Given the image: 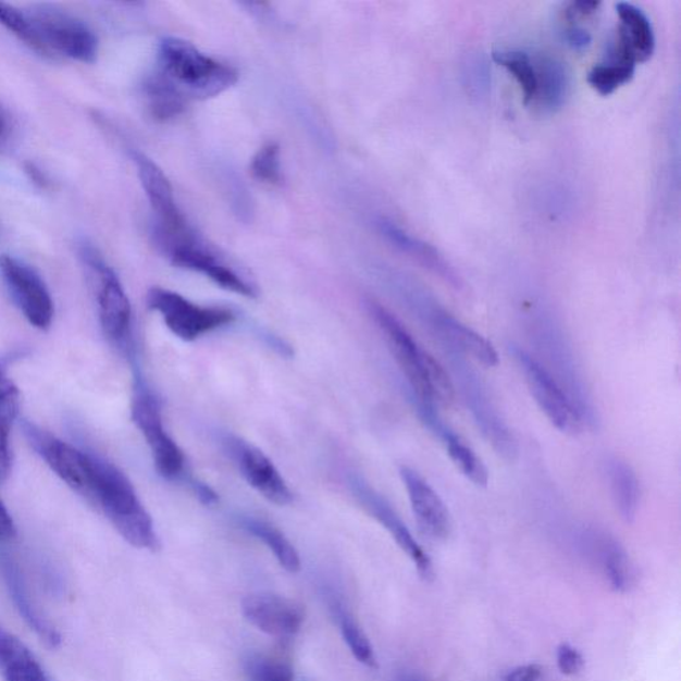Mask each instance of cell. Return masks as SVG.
Instances as JSON below:
<instances>
[{"label": "cell", "mask_w": 681, "mask_h": 681, "mask_svg": "<svg viewBox=\"0 0 681 681\" xmlns=\"http://www.w3.org/2000/svg\"><path fill=\"white\" fill-rule=\"evenodd\" d=\"M17 534L16 525L13 517L2 500H0V542H10L15 540Z\"/></svg>", "instance_id": "40"}, {"label": "cell", "mask_w": 681, "mask_h": 681, "mask_svg": "<svg viewBox=\"0 0 681 681\" xmlns=\"http://www.w3.org/2000/svg\"><path fill=\"white\" fill-rule=\"evenodd\" d=\"M542 677V667L537 665H524L511 669L504 681H537Z\"/></svg>", "instance_id": "39"}, {"label": "cell", "mask_w": 681, "mask_h": 681, "mask_svg": "<svg viewBox=\"0 0 681 681\" xmlns=\"http://www.w3.org/2000/svg\"><path fill=\"white\" fill-rule=\"evenodd\" d=\"M9 134V117L8 113L3 110V107L0 106V145L5 140Z\"/></svg>", "instance_id": "41"}, {"label": "cell", "mask_w": 681, "mask_h": 681, "mask_svg": "<svg viewBox=\"0 0 681 681\" xmlns=\"http://www.w3.org/2000/svg\"><path fill=\"white\" fill-rule=\"evenodd\" d=\"M20 408V389L9 377L4 363L0 361V482L8 480L13 468L10 437Z\"/></svg>", "instance_id": "25"}, {"label": "cell", "mask_w": 681, "mask_h": 681, "mask_svg": "<svg viewBox=\"0 0 681 681\" xmlns=\"http://www.w3.org/2000/svg\"><path fill=\"white\" fill-rule=\"evenodd\" d=\"M493 61L509 71L523 95L524 106L534 103L536 95V69L531 53L519 49L497 50Z\"/></svg>", "instance_id": "29"}, {"label": "cell", "mask_w": 681, "mask_h": 681, "mask_svg": "<svg viewBox=\"0 0 681 681\" xmlns=\"http://www.w3.org/2000/svg\"><path fill=\"white\" fill-rule=\"evenodd\" d=\"M615 8L620 20L618 33L621 38L629 44L639 63L649 61L656 49V38L648 15L631 2H618Z\"/></svg>", "instance_id": "24"}, {"label": "cell", "mask_w": 681, "mask_h": 681, "mask_svg": "<svg viewBox=\"0 0 681 681\" xmlns=\"http://www.w3.org/2000/svg\"><path fill=\"white\" fill-rule=\"evenodd\" d=\"M25 11L45 57L55 53L81 63L97 61L98 37L79 17L50 3L33 4Z\"/></svg>", "instance_id": "4"}, {"label": "cell", "mask_w": 681, "mask_h": 681, "mask_svg": "<svg viewBox=\"0 0 681 681\" xmlns=\"http://www.w3.org/2000/svg\"><path fill=\"white\" fill-rule=\"evenodd\" d=\"M250 172L257 181L278 185L283 181L281 172V151L277 143H268L255 154L250 163Z\"/></svg>", "instance_id": "34"}, {"label": "cell", "mask_w": 681, "mask_h": 681, "mask_svg": "<svg viewBox=\"0 0 681 681\" xmlns=\"http://www.w3.org/2000/svg\"><path fill=\"white\" fill-rule=\"evenodd\" d=\"M2 571L5 584H8L11 599L23 620L49 647L57 648L62 644L61 633L58 632L49 620L41 617L39 609L32 602L25 581L20 569L9 559L2 560Z\"/></svg>", "instance_id": "21"}, {"label": "cell", "mask_w": 681, "mask_h": 681, "mask_svg": "<svg viewBox=\"0 0 681 681\" xmlns=\"http://www.w3.org/2000/svg\"><path fill=\"white\" fill-rule=\"evenodd\" d=\"M143 91L149 112L159 122H169L185 109L187 98L159 73L148 77Z\"/></svg>", "instance_id": "27"}, {"label": "cell", "mask_w": 681, "mask_h": 681, "mask_svg": "<svg viewBox=\"0 0 681 681\" xmlns=\"http://www.w3.org/2000/svg\"><path fill=\"white\" fill-rule=\"evenodd\" d=\"M602 3L599 2H570L566 4L565 20L566 22L577 23L584 17L593 16L599 11Z\"/></svg>", "instance_id": "38"}, {"label": "cell", "mask_w": 681, "mask_h": 681, "mask_svg": "<svg viewBox=\"0 0 681 681\" xmlns=\"http://www.w3.org/2000/svg\"><path fill=\"white\" fill-rule=\"evenodd\" d=\"M533 58L536 69V95L533 104L546 113L558 112L569 98V70L564 62L549 53H537Z\"/></svg>", "instance_id": "20"}, {"label": "cell", "mask_w": 681, "mask_h": 681, "mask_svg": "<svg viewBox=\"0 0 681 681\" xmlns=\"http://www.w3.org/2000/svg\"><path fill=\"white\" fill-rule=\"evenodd\" d=\"M397 681H425V680L421 679L420 677H417V674H413V673H405V674H401V677H399Z\"/></svg>", "instance_id": "43"}, {"label": "cell", "mask_w": 681, "mask_h": 681, "mask_svg": "<svg viewBox=\"0 0 681 681\" xmlns=\"http://www.w3.org/2000/svg\"><path fill=\"white\" fill-rule=\"evenodd\" d=\"M377 228L392 247L399 250V252L410 257L421 267L428 269V271L444 280L446 284H449L454 289H462V278L454 269L449 261H446L433 245L421 240L417 236L411 235L408 231L401 228L396 223L387 219H380L377 221Z\"/></svg>", "instance_id": "18"}, {"label": "cell", "mask_w": 681, "mask_h": 681, "mask_svg": "<svg viewBox=\"0 0 681 681\" xmlns=\"http://www.w3.org/2000/svg\"><path fill=\"white\" fill-rule=\"evenodd\" d=\"M92 476V504L131 546L157 552L160 546L151 516L143 506L133 483L115 465L88 453Z\"/></svg>", "instance_id": "2"}, {"label": "cell", "mask_w": 681, "mask_h": 681, "mask_svg": "<svg viewBox=\"0 0 681 681\" xmlns=\"http://www.w3.org/2000/svg\"><path fill=\"white\" fill-rule=\"evenodd\" d=\"M607 473L615 507L624 522L635 521L641 504V483L631 466L619 458L608 461Z\"/></svg>", "instance_id": "26"}, {"label": "cell", "mask_w": 681, "mask_h": 681, "mask_svg": "<svg viewBox=\"0 0 681 681\" xmlns=\"http://www.w3.org/2000/svg\"><path fill=\"white\" fill-rule=\"evenodd\" d=\"M559 671L566 677H575L584 667V657L570 643H561L557 649Z\"/></svg>", "instance_id": "36"}, {"label": "cell", "mask_w": 681, "mask_h": 681, "mask_svg": "<svg viewBox=\"0 0 681 681\" xmlns=\"http://www.w3.org/2000/svg\"><path fill=\"white\" fill-rule=\"evenodd\" d=\"M561 35H564L567 45L577 51L587 50L593 45V35L587 28L579 26L578 23L567 22L566 27L561 29Z\"/></svg>", "instance_id": "37"}, {"label": "cell", "mask_w": 681, "mask_h": 681, "mask_svg": "<svg viewBox=\"0 0 681 681\" xmlns=\"http://www.w3.org/2000/svg\"><path fill=\"white\" fill-rule=\"evenodd\" d=\"M133 160L139 175L143 189H145L149 205H151L157 223H154L153 237L158 247L184 240L194 235L187 219L184 218L176 205L173 188L157 163L139 151L133 152Z\"/></svg>", "instance_id": "7"}, {"label": "cell", "mask_w": 681, "mask_h": 681, "mask_svg": "<svg viewBox=\"0 0 681 681\" xmlns=\"http://www.w3.org/2000/svg\"><path fill=\"white\" fill-rule=\"evenodd\" d=\"M244 530L257 540L264 542V545L271 549L278 564L288 572L295 573L300 571L301 561L298 557L295 546L292 545L286 537L273 524L252 517L242 519Z\"/></svg>", "instance_id": "28"}, {"label": "cell", "mask_w": 681, "mask_h": 681, "mask_svg": "<svg viewBox=\"0 0 681 681\" xmlns=\"http://www.w3.org/2000/svg\"><path fill=\"white\" fill-rule=\"evenodd\" d=\"M636 73V64L606 61L594 65L587 75V82L602 97H608L621 86L633 79Z\"/></svg>", "instance_id": "31"}, {"label": "cell", "mask_w": 681, "mask_h": 681, "mask_svg": "<svg viewBox=\"0 0 681 681\" xmlns=\"http://www.w3.org/2000/svg\"><path fill=\"white\" fill-rule=\"evenodd\" d=\"M164 255L169 257L173 265L205 274L206 277L225 290L248 298L259 296V290H257L252 280L245 277L235 268L226 264L225 260L214 253L197 236L187 242L172 245L164 250Z\"/></svg>", "instance_id": "12"}, {"label": "cell", "mask_w": 681, "mask_h": 681, "mask_svg": "<svg viewBox=\"0 0 681 681\" xmlns=\"http://www.w3.org/2000/svg\"><path fill=\"white\" fill-rule=\"evenodd\" d=\"M439 439L444 441L447 454L457 469L475 486L486 487L488 470L475 451L450 429Z\"/></svg>", "instance_id": "30"}, {"label": "cell", "mask_w": 681, "mask_h": 681, "mask_svg": "<svg viewBox=\"0 0 681 681\" xmlns=\"http://www.w3.org/2000/svg\"><path fill=\"white\" fill-rule=\"evenodd\" d=\"M147 304L149 309L163 317L166 327L176 337L187 343L228 326L236 320V314L228 308L201 307L176 292L159 286L149 289Z\"/></svg>", "instance_id": "5"}, {"label": "cell", "mask_w": 681, "mask_h": 681, "mask_svg": "<svg viewBox=\"0 0 681 681\" xmlns=\"http://www.w3.org/2000/svg\"><path fill=\"white\" fill-rule=\"evenodd\" d=\"M81 257L98 274L99 319L106 336L119 345L127 343L133 325V307L121 280L91 245H81Z\"/></svg>", "instance_id": "9"}, {"label": "cell", "mask_w": 681, "mask_h": 681, "mask_svg": "<svg viewBox=\"0 0 681 681\" xmlns=\"http://www.w3.org/2000/svg\"><path fill=\"white\" fill-rule=\"evenodd\" d=\"M224 445L226 453L230 454L232 461L235 462L237 470L249 486L274 505L292 504L293 493L288 483L259 447L236 435H226Z\"/></svg>", "instance_id": "13"}, {"label": "cell", "mask_w": 681, "mask_h": 681, "mask_svg": "<svg viewBox=\"0 0 681 681\" xmlns=\"http://www.w3.org/2000/svg\"><path fill=\"white\" fill-rule=\"evenodd\" d=\"M432 325L444 339L445 346L474 358L487 368L497 367L499 357L492 343L468 325L454 319L449 313L432 308Z\"/></svg>", "instance_id": "19"}, {"label": "cell", "mask_w": 681, "mask_h": 681, "mask_svg": "<svg viewBox=\"0 0 681 681\" xmlns=\"http://www.w3.org/2000/svg\"><path fill=\"white\" fill-rule=\"evenodd\" d=\"M245 669L250 681H293L289 666L267 657H250Z\"/></svg>", "instance_id": "35"}, {"label": "cell", "mask_w": 681, "mask_h": 681, "mask_svg": "<svg viewBox=\"0 0 681 681\" xmlns=\"http://www.w3.org/2000/svg\"><path fill=\"white\" fill-rule=\"evenodd\" d=\"M590 537L591 546L609 585L617 593H630L636 582V571L626 548L615 537L605 533H593Z\"/></svg>", "instance_id": "23"}, {"label": "cell", "mask_w": 681, "mask_h": 681, "mask_svg": "<svg viewBox=\"0 0 681 681\" xmlns=\"http://www.w3.org/2000/svg\"><path fill=\"white\" fill-rule=\"evenodd\" d=\"M338 620L340 626V632L345 642L348 643L351 654L362 665L370 668L377 667V660H375L374 651L372 644H370L366 632L360 629L354 618L350 617L345 609L338 608Z\"/></svg>", "instance_id": "32"}, {"label": "cell", "mask_w": 681, "mask_h": 681, "mask_svg": "<svg viewBox=\"0 0 681 681\" xmlns=\"http://www.w3.org/2000/svg\"><path fill=\"white\" fill-rule=\"evenodd\" d=\"M27 172L29 173V175H32V178H33V181L35 183H38L40 185H45L46 184L44 175H41L39 170L35 169L34 165H28L27 166Z\"/></svg>", "instance_id": "42"}, {"label": "cell", "mask_w": 681, "mask_h": 681, "mask_svg": "<svg viewBox=\"0 0 681 681\" xmlns=\"http://www.w3.org/2000/svg\"><path fill=\"white\" fill-rule=\"evenodd\" d=\"M368 307L414 393L418 413L435 410V403L450 406L456 391L439 362L416 343L408 329L389 310L375 301H370Z\"/></svg>", "instance_id": "1"}, {"label": "cell", "mask_w": 681, "mask_h": 681, "mask_svg": "<svg viewBox=\"0 0 681 681\" xmlns=\"http://www.w3.org/2000/svg\"><path fill=\"white\" fill-rule=\"evenodd\" d=\"M356 487L357 497L361 499L362 505L367 507L368 511L372 513L373 518L384 525L389 531L393 540L397 542V545L401 547L403 552L413 561L417 567V571L425 581H432L434 578V569L432 560L425 553L416 537L411 535L403 519L398 517V513L393 510V507L387 504L385 498H382L380 494L374 490L366 485V483H354Z\"/></svg>", "instance_id": "17"}, {"label": "cell", "mask_w": 681, "mask_h": 681, "mask_svg": "<svg viewBox=\"0 0 681 681\" xmlns=\"http://www.w3.org/2000/svg\"><path fill=\"white\" fill-rule=\"evenodd\" d=\"M243 614L250 624L274 637H292L301 629L304 612L295 602L272 594L245 597Z\"/></svg>", "instance_id": "16"}, {"label": "cell", "mask_w": 681, "mask_h": 681, "mask_svg": "<svg viewBox=\"0 0 681 681\" xmlns=\"http://www.w3.org/2000/svg\"><path fill=\"white\" fill-rule=\"evenodd\" d=\"M0 25L15 35V37L27 45L29 49L44 55V50H41L37 35L34 33L25 10L17 9L13 4L0 2Z\"/></svg>", "instance_id": "33"}, {"label": "cell", "mask_w": 681, "mask_h": 681, "mask_svg": "<svg viewBox=\"0 0 681 681\" xmlns=\"http://www.w3.org/2000/svg\"><path fill=\"white\" fill-rule=\"evenodd\" d=\"M409 494L411 510L423 535L435 542H444L451 534V518L444 500L429 485L425 478L409 466L399 470Z\"/></svg>", "instance_id": "15"}, {"label": "cell", "mask_w": 681, "mask_h": 681, "mask_svg": "<svg viewBox=\"0 0 681 681\" xmlns=\"http://www.w3.org/2000/svg\"><path fill=\"white\" fill-rule=\"evenodd\" d=\"M0 674L4 681H52L25 643L0 626Z\"/></svg>", "instance_id": "22"}, {"label": "cell", "mask_w": 681, "mask_h": 681, "mask_svg": "<svg viewBox=\"0 0 681 681\" xmlns=\"http://www.w3.org/2000/svg\"><path fill=\"white\" fill-rule=\"evenodd\" d=\"M0 277L11 300L29 324L39 331H47L52 324L55 308L49 286L40 274L14 256L0 255Z\"/></svg>", "instance_id": "8"}, {"label": "cell", "mask_w": 681, "mask_h": 681, "mask_svg": "<svg viewBox=\"0 0 681 681\" xmlns=\"http://www.w3.org/2000/svg\"><path fill=\"white\" fill-rule=\"evenodd\" d=\"M158 62V73L185 98L219 97L238 81V73L231 65L214 61L189 41L178 38L160 41Z\"/></svg>", "instance_id": "3"}, {"label": "cell", "mask_w": 681, "mask_h": 681, "mask_svg": "<svg viewBox=\"0 0 681 681\" xmlns=\"http://www.w3.org/2000/svg\"><path fill=\"white\" fill-rule=\"evenodd\" d=\"M469 368L458 363L457 368L454 369H456L459 381H461L465 398L470 406L471 413H473L478 426L498 456L509 462L516 461L518 457L517 439L511 430L502 421L497 410L483 391L481 381L474 377V373L470 372Z\"/></svg>", "instance_id": "14"}, {"label": "cell", "mask_w": 681, "mask_h": 681, "mask_svg": "<svg viewBox=\"0 0 681 681\" xmlns=\"http://www.w3.org/2000/svg\"><path fill=\"white\" fill-rule=\"evenodd\" d=\"M131 416L151 449L158 473L166 481L181 480L185 471L184 454L166 433L159 399L139 377L136 379Z\"/></svg>", "instance_id": "6"}, {"label": "cell", "mask_w": 681, "mask_h": 681, "mask_svg": "<svg viewBox=\"0 0 681 681\" xmlns=\"http://www.w3.org/2000/svg\"><path fill=\"white\" fill-rule=\"evenodd\" d=\"M28 444L44 461L75 492L92 499V476L88 453L77 450L32 422H23Z\"/></svg>", "instance_id": "11"}, {"label": "cell", "mask_w": 681, "mask_h": 681, "mask_svg": "<svg viewBox=\"0 0 681 681\" xmlns=\"http://www.w3.org/2000/svg\"><path fill=\"white\" fill-rule=\"evenodd\" d=\"M519 367L535 403L548 421L561 433L577 434L582 430L583 417L578 406L567 396L557 380L535 358L521 348H513Z\"/></svg>", "instance_id": "10"}]
</instances>
